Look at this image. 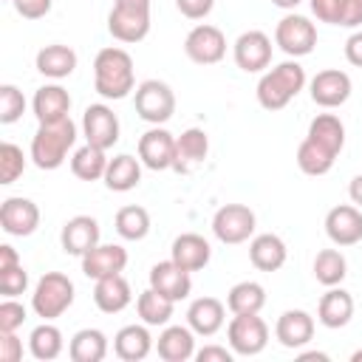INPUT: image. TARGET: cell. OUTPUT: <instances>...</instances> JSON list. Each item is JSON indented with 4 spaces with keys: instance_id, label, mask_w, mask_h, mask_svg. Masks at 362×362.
<instances>
[{
    "instance_id": "6da1fadb",
    "label": "cell",
    "mask_w": 362,
    "mask_h": 362,
    "mask_svg": "<svg viewBox=\"0 0 362 362\" xmlns=\"http://www.w3.org/2000/svg\"><path fill=\"white\" fill-rule=\"evenodd\" d=\"M136 85L133 57L124 48H102L93 59V88L105 99H124Z\"/></svg>"
},
{
    "instance_id": "7a4b0ae2",
    "label": "cell",
    "mask_w": 362,
    "mask_h": 362,
    "mask_svg": "<svg viewBox=\"0 0 362 362\" xmlns=\"http://www.w3.org/2000/svg\"><path fill=\"white\" fill-rule=\"evenodd\" d=\"M76 141V124L71 116L57 122H42L31 139V161L40 170H57L68 158V150Z\"/></svg>"
},
{
    "instance_id": "3957f363",
    "label": "cell",
    "mask_w": 362,
    "mask_h": 362,
    "mask_svg": "<svg viewBox=\"0 0 362 362\" xmlns=\"http://www.w3.org/2000/svg\"><path fill=\"white\" fill-rule=\"evenodd\" d=\"M305 88V71L297 59H286L266 71L257 82V102L266 110H280L286 107L300 90Z\"/></svg>"
},
{
    "instance_id": "277c9868",
    "label": "cell",
    "mask_w": 362,
    "mask_h": 362,
    "mask_svg": "<svg viewBox=\"0 0 362 362\" xmlns=\"http://www.w3.org/2000/svg\"><path fill=\"white\" fill-rule=\"evenodd\" d=\"M74 305V283L62 272H45L31 294V308L42 320H57Z\"/></svg>"
},
{
    "instance_id": "5b68a950",
    "label": "cell",
    "mask_w": 362,
    "mask_h": 362,
    "mask_svg": "<svg viewBox=\"0 0 362 362\" xmlns=\"http://www.w3.org/2000/svg\"><path fill=\"white\" fill-rule=\"evenodd\" d=\"M136 113L150 124H164L175 113V93L161 79H144L136 88Z\"/></svg>"
},
{
    "instance_id": "8992f818",
    "label": "cell",
    "mask_w": 362,
    "mask_h": 362,
    "mask_svg": "<svg viewBox=\"0 0 362 362\" xmlns=\"http://www.w3.org/2000/svg\"><path fill=\"white\" fill-rule=\"evenodd\" d=\"M226 339L238 356H257L269 342V325L257 314H235L226 325Z\"/></svg>"
},
{
    "instance_id": "52a82bcc",
    "label": "cell",
    "mask_w": 362,
    "mask_h": 362,
    "mask_svg": "<svg viewBox=\"0 0 362 362\" xmlns=\"http://www.w3.org/2000/svg\"><path fill=\"white\" fill-rule=\"evenodd\" d=\"M257 218L246 204H223L215 215H212V232L221 243H243L255 235Z\"/></svg>"
},
{
    "instance_id": "ba28073f",
    "label": "cell",
    "mask_w": 362,
    "mask_h": 362,
    "mask_svg": "<svg viewBox=\"0 0 362 362\" xmlns=\"http://www.w3.org/2000/svg\"><path fill=\"white\" fill-rule=\"evenodd\" d=\"M274 42L288 57H305L317 45V25L303 14H286L274 28Z\"/></svg>"
},
{
    "instance_id": "9c48e42d",
    "label": "cell",
    "mask_w": 362,
    "mask_h": 362,
    "mask_svg": "<svg viewBox=\"0 0 362 362\" xmlns=\"http://www.w3.org/2000/svg\"><path fill=\"white\" fill-rule=\"evenodd\" d=\"M184 54L198 65H215L226 54V37L218 25L201 23L195 25L184 40Z\"/></svg>"
},
{
    "instance_id": "30bf717a",
    "label": "cell",
    "mask_w": 362,
    "mask_h": 362,
    "mask_svg": "<svg viewBox=\"0 0 362 362\" xmlns=\"http://www.w3.org/2000/svg\"><path fill=\"white\" fill-rule=\"evenodd\" d=\"M232 54H235V65L240 71L257 74L272 65V40H269V34H263L257 28L243 31L232 45Z\"/></svg>"
},
{
    "instance_id": "8fae6325",
    "label": "cell",
    "mask_w": 362,
    "mask_h": 362,
    "mask_svg": "<svg viewBox=\"0 0 362 362\" xmlns=\"http://www.w3.org/2000/svg\"><path fill=\"white\" fill-rule=\"evenodd\" d=\"M0 226H3L6 235L28 238L40 226V206L31 198H23V195L6 198L3 206H0Z\"/></svg>"
},
{
    "instance_id": "7c38bea8",
    "label": "cell",
    "mask_w": 362,
    "mask_h": 362,
    "mask_svg": "<svg viewBox=\"0 0 362 362\" xmlns=\"http://www.w3.org/2000/svg\"><path fill=\"white\" fill-rule=\"evenodd\" d=\"M82 133L88 144L110 150L119 141V119L107 105H88L82 113Z\"/></svg>"
},
{
    "instance_id": "4fadbf2b",
    "label": "cell",
    "mask_w": 362,
    "mask_h": 362,
    "mask_svg": "<svg viewBox=\"0 0 362 362\" xmlns=\"http://www.w3.org/2000/svg\"><path fill=\"white\" fill-rule=\"evenodd\" d=\"M173 156H175V136L164 127H150L147 133H141L139 139V161L147 170H170L173 167Z\"/></svg>"
},
{
    "instance_id": "5bb4252c",
    "label": "cell",
    "mask_w": 362,
    "mask_h": 362,
    "mask_svg": "<svg viewBox=\"0 0 362 362\" xmlns=\"http://www.w3.org/2000/svg\"><path fill=\"white\" fill-rule=\"evenodd\" d=\"M348 96H351V76L339 68L317 71V76L311 79V99L320 107H339L348 102Z\"/></svg>"
},
{
    "instance_id": "9a60e30c",
    "label": "cell",
    "mask_w": 362,
    "mask_h": 362,
    "mask_svg": "<svg viewBox=\"0 0 362 362\" xmlns=\"http://www.w3.org/2000/svg\"><path fill=\"white\" fill-rule=\"evenodd\" d=\"M102 232H99V221L90 215H74L71 221H65L62 232H59V243L65 249V255H88L96 243H99Z\"/></svg>"
},
{
    "instance_id": "2e32d148",
    "label": "cell",
    "mask_w": 362,
    "mask_h": 362,
    "mask_svg": "<svg viewBox=\"0 0 362 362\" xmlns=\"http://www.w3.org/2000/svg\"><path fill=\"white\" fill-rule=\"evenodd\" d=\"M127 266V249L119 243H96L88 255H82V274L90 280L122 274Z\"/></svg>"
},
{
    "instance_id": "e0dca14e",
    "label": "cell",
    "mask_w": 362,
    "mask_h": 362,
    "mask_svg": "<svg viewBox=\"0 0 362 362\" xmlns=\"http://www.w3.org/2000/svg\"><path fill=\"white\" fill-rule=\"evenodd\" d=\"M325 235L337 246H354L362 240V212L351 204H339L325 215Z\"/></svg>"
},
{
    "instance_id": "ac0fdd59",
    "label": "cell",
    "mask_w": 362,
    "mask_h": 362,
    "mask_svg": "<svg viewBox=\"0 0 362 362\" xmlns=\"http://www.w3.org/2000/svg\"><path fill=\"white\" fill-rule=\"evenodd\" d=\"M150 286H153L158 294H164V297H170L173 303H178V300H184V297H189V291H192V277H189L187 269H181V266L170 257V260H161V263H156V266L150 269Z\"/></svg>"
},
{
    "instance_id": "d6986e66",
    "label": "cell",
    "mask_w": 362,
    "mask_h": 362,
    "mask_svg": "<svg viewBox=\"0 0 362 362\" xmlns=\"http://www.w3.org/2000/svg\"><path fill=\"white\" fill-rule=\"evenodd\" d=\"M274 337L280 339L283 348H303L311 342L314 337V317L303 308H288L277 317V325H274Z\"/></svg>"
},
{
    "instance_id": "ffe728a7",
    "label": "cell",
    "mask_w": 362,
    "mask_h": 362,
    "mask_svg": "<svg viewBox=\"0 0 362 362\" xmlns=\"http://www.w3.org/2000/svg\"><path fill=\"white\" fill-rule=\"evenodd\" d=\"M107 31L119 42H141L150 34V11L113 6L110 14H107Z\"/></svg>"
},
{
    "instance_id": "44dd1931",
    "label": "cell",
    "mask_w": 362,
    "mask_h": 362,
    "mask_svg": "<svg viewBox=\"0 0 362 362\" xmlns=\"http://www.w3.org/2000/svg\"><path fill=\"white\" fill-rule=\"evenodd\" d=\"M209 153V139L201 127H189L175 139V156H173V170L175 173H192L204 164Z\"/></svg>"
},
{
    "instance_id": "7402d4cb",
    "label": "cell",
    "mask_w": 362,
    "mask_h": 362,
    "mask_svg": "<svg viewBox=\"0 0 362 362\" xmlns=\"http://www.w3.org/2000/svg\"><path fill=\"white\" fill-rule=\"evenodd\" d=\"M226 320V308L218 297H198L189 303L187 308V325L198 334V337H212L223 328Z\"/></svg>"
},
{
    "instance_id": "603a6c76",
    "label": "cell",
    "mask_w": 362,
    "mask_h": 362,
    "mask_svg": "<svg viewBox=\"0 0 362 362\" xmlns=\"http://www.w3.org/2000/svg\"><path fill=\"white\" fill-rule=\"evenodd\" d=\"M156 351L164 362H187L195 356V331L189 325H167L156 339Z\"/></svg>"
},
{
    "instance_id": "cb8c5ba5",
    "label": "cell",
    "mask_w": 362,
    "mask_h": 362,
    "mask_svg": "<svg viewBox=\"0 0 362 362\" xmlns=\"http://www.w3.org/2000/svg\"><path fill=\"white\" fill-rule=\"evenodd\" d=\"M170 257H173L181 269L198 272V269H204V266L209 263L212 246H209L206 238H201V235H195V232H184V235H178V238L173 240Z\"/></svg>"
},
{
    "instance_id": "d4e9b609",
    "label": "cell",
    "mask_w": 362,
    "mask_h": 362,
    "mask_svg": "<svg viewBox=\"0 0 362 362\" xmlns=\"http://www.w3.org/2000/svg\"><path fill=\"white\" fill-rule=\"evenodd\" d=\"M133 300V291H130V283L122 277V274H107V277H99L96 286H93V303L99 311L105 314H119L130 305Z\"/></svg>"
},
{
    "instance_id": "484cf974",
    "label": "cell",
    "mask_w": 362,
    "mask_h": 362,
    "mask_svg": "<svg viewBox=\"0 0 362 362\" xmlns=\"http://www.w3.org/2000/svg\"><path fill=\"white\" fill-rule=\"evenodd\" d=\"M320 23L356 28L362 23V0H308Z\"/></svg>"
},
{
    "instance_id": "4316f807",
    "label": "cell",
    "mask_w": 362,
    "mask_h": 362,
    "mask_svg": "<svg viewBox=\"0 0 362 362\" xmlns=\"http://www.w3.org/2000/svg\"><path fill=\"white\" fill-rule=\"evenodd\" d=\"M286 255H288V249H286L283 238L272 235V232L255 235L252 243H249V260L260 272H277L286 263Z\"/></svg>"
},
{
    "instance_id": "83f0119b",
    "label": "cell",
    "mask_w": 362,
    "mask_h": 362,
    "mask_svg": "<svg viewBox=\"0 0 362 362\" xmlns=\"http://www.w3.org/2000/svg\"><path fill=\"white\" fill-rule=\"evenodd\" d=\"M351 317H354V297H351L345 288L331 286V288L320 297L317 320H320L325 328H342V325L351 322Z\"/></svg>"
},
{
    "instance_id": "f1b7e54d",
    "label": "cell",
    "mask_w": 362,
    "mask_h": 362,
    "mask_svg": "<svg viewBox=\"0 0 362 362\" xmlns=\"http://www.w3.org/2000/svg\"><path fill=\"white\" fill-rule=\"evenodd\" d=\"M153 351V337L147 325H124L113 337V354L124 362H141Z\"/></svg>"
},
{
    "instance_id": "f546056e",
    "label": "cell",
    "mask_w": 362,
    "mask_h": 362,
    "mask_svg": "<svg viewBox=\"0 0 362 362\" xmlns=\"http://www.w3.org/2000/svg\"><path fill=\"white\" fill-rule=\"evenodd\" d=\"M34 62H37V71H40L42 76H48V79H65V76H71L74 68H76V51L68 48V45L54 42V45L40 48Z\"/></svg>"
},
{
    "instance_id": "4dcf8cb0",
    "label": "cell",
    "mask_w": 362,
    "mask_h": 362,
    "mask_svg": "<svg viewBox=\"0 0 362 362\" xmlns=\"http://www.w3.org/2000/svg\"><path fill=\"white\" fill-rule=\"evenodd\" d=\"M34 116L37 122H57V119H65L68 110H71V96L62 85H42L37 93H34Z\"/></svg>"
},
{
    "instance_id": "1f68e13d",
    "label": "cell",
    "mask_w": 362,
    "mask_h": 362,
    "mask_svg": "<svg viewBox=\"0 0 362 362\" xmlns=\"http://www.w3.org/2000/svg\"><path fill=\"white\" fill-rule=\"evenodd\" d=\"M141 181V161L122 153L116 158L107 161V170H105V187L113 189V192H130L133 187H139Z\"/></svg>"
},
{
    "instance_id": "d6a6232c",
    "label": "cell",
    "mask_w": 362,
    "mask_h": 362,
    "mask_svg": "<svg viewBox=\"0 0 362 362\" xmlns=\"http://www.w3.org/2000/svg\"><path fill=\"white\" fill-rule=\"evenodd\" d=\"M68 356L74 362H102L107 356V337L99 328H82L71 337Z\"/></svg>"
},
{
    "instance_id": "836d02e7",
    "label": "cell",
    "mask_w": 362,
    "mask_h": 362,
    "mask_svg": "<svg viewBox=\"0 0 362 362\" xmlns=\"http://www.w3.org/2000/svg\"><path fill=\"white\" fill-rule=\"evenodd\" d=\"M308 139L317 141V144H322L334 156H339V150L345 147V124L334 113H320L308 124Z\"/></svg>"
},
{
    "instance_id": "e575fe53",
    "label": "cell",
    "mask_w": 362,
    "mask_h": 362,
    "mask_svg": "<svg viewBox=\"0 0 362 362\" xmlns=\"http://www.w3.org/2000/svg\"><path fill=\"white\" fill-rule=\"evenodd\" d=\"M266 305V288L255 280H240L226 294V308L232 314H260Z\"/></svg>"
},
{
    "instance_id": "d590c367",
    "label": "cell",
    "mask_w": 362,
    "mask_h": 362,
    "mask_svg": "<svg viewBox=\"0 0 362 362\" xmlns=\"http://www.w3.org/2000/svg\"><path fill=\"white\" fill-rule=\"evenodd\" d=\"M107 161H110V158L105 156L102 147L85 144V147L74 150V156H71V173H74L76 178H82V181H99V178H105Z\"/></svg>"
},
{
    "instance_id": "8d00e7d4",
    "label": "cell",
    "mask_w": 362,
    "mask_h": 362,
    "mask_svg": "<svg viewBox=\"0 0 362 362\" xmlns=\"http://www.w3.org/2000/svg\"><path fill=\"white\" fill-rule=\"evenodd\" d=\"M62 348H65L62 331H59L57 325H51V320H45L42 325H37V328L31 331V337H28V351H31V356L40 359V362L57 359V356L62 354Z\"/></svg>"
},
{
    "instance_id": "74e56055",
    "label": "cell",
    "mask_w": 362,
    "mask_h": 362,
    "mask_svg": "<svg viewBox=\"0 0 362 362\" xmlns=\"http://www.w3.org/2000/svg\"><path fill=\"white\" fill-rule=\"evenodd\" d=\"M136 311H139V317H141L144 325H167L170 317H173V311H175V303H173L170 297L158 294V291L150 286V288H144V291L139 294Z\"/></svg>"
},
{
    "instance_id": "f35d334b",
    "label": "cell",
    "mask_w": 362,
    "mask_h": 362,
    "mask_svg": "<svg viewBox=\"0 0 362 362\" xmlns=\"http://www.w3.org/2000/svg\"><path fill=\"white\" fill-rule=\"evenodd\" d=\"M334 161H337V156L331 153V150H325L322 144H317V141H311L308 136L300 141V147H297V167L305 173V175H325L331 167H334Z\"/></svg>"
},
{
    "instance_id": "ab89813d",
    "label": "cell",
    "mask_w": 362,
    "mask_h": 362,
    "mask_svg": "<svg viewBox=\"0 0 362 362\" xmlns=\"http://www.w3.org/2000/svg\"><path fill=\"white\" fill-rule=\"evenodd\" d=\"M345 274H348V260H345V255L339 249L317 252V257H314V277H317V283L331 288V286H339L345 280Z\"/></svg>"
},
{
    "instance_id": "60d3db41",
    "label": "cell",
    "mask_w": 362,
    "mask_h": 362,
    "mask_svg": "<svg viewBox=\"0 0 362 362\" xmlns=\"http://www.w3.org/2000/svg\"><path fill=\"white\" fill-rule=\"evenodd\" d=\"M116 232L124 238V240H141V238H147V232H150V212L144 209V206H136V204H130V206H122L119 212H116Z\"/></svg>"
},
{
    "instance_id": "b9f144b4",
    "label": "cell",
    "mask_w": 362,
    "mask_h": 362,
    "mask_svg": "<svg viewBox=\"0 0 362 362\" xmlns=\"http://www.w3.org/2000/svg\"><path fill=\"white\" fill-rule=\"evenodd\" d=\"M25 170V156L17 144L3 141L0 144V184H14Z\"/></svg>"
},
{
    "instance_id": "7bdbcfd3",
    "label": "cell",
    "mask_w": 362,
    "mask_h": 362,
    "mask_svg": "<svg viewBox=\"0 0 362 362\" xmlns=\"http://www.w3.org/2000/svg\"><path fill=\"white\" fill-rule=\"evenodd\" d=\"M25 113V96L17 85H0V122L3 124H14L20 116Z\"/></svg>"
},
{
    "instance_id": "ee69618b",
    "label": "cell",
    "mask_w": 362,
    "mask_h": 362,
    "mask_svg": "<svg viewBox=\"0 0 362 362\" xmlns=\"http://www.w3.org/2000/svg\"><path fill=\"white\" fill-rule=\"evenodd\" d=\"M28 288V272L23 269V263L20 266H11V269H6V272H0V294L3 297H17V294H23Z\"/></svg>"
},
{
    "instance_id": "f6af8a7d",
    "label": "cell",
    "mask_w": 362,
    "mask_h": 362,
    "mask_svg": "<svg viewBox=\"0 0 362 362\" xmlns=\"http://www.w3.org/2000/svg\"><path fill=\"white\" fill-rule=\"evenodd\" d=\"M25 305L17 303L14 297H6L0 303V331H17L23 322H25Z\"/></svg>"
},
{
    "instance_id": "bcb514c9",
    "label": "cell",
    "mask_w": 362,
    "mask_h": 362,
    "mask_svg": "<svg viewBox=\"0 0 362 362\" xmlns=\"http://www.w3.org/2000/svg\"><path fill=\"white\" fill-rule=\"evenodd\" d=\"M0 359L3 362L23 359V339L17 337V331H0Z\"/></svg>"
},
{
    "instance_id": "7dc6e473",
    "label": "cell",
    "mask_w": 362,
    "mask_h": 362,
    "mask_svg": "<svg viewBox=\"0 0 362 362\" xmlns=\"http://www.w3.org/2000/svg\"><path fill=\"white\" fill-rule=\"evenodd\" d=\"M51 3H54V0H11L14 11H17L20 17H25V20H40V17H45V14L51 11Z\"/></svg>"
},
{
    "instance_id": "c3c4849f",
    "label": "cell",
    "mask_w": 362,
    "mask_h": 362,
    "mask_svg": "<svg viewBox=\"0 0 362 362\" xmlns=\"http://www.w3.org/2000/svg\"><path fill=\"white\" fill-rule=\"evenodd\" d=\"M175 6H178V11H181L184 17H189V20H204V17L212 11L215 0H175Z\"/></svg>"
},
{
    "instance_id": "681fc988",
    "label": "cell",
    "mask_w": 362,
    "mask_h": 362,
    "mask_svg": "<svg viewBox=\"0 0 362 362\" xmlns=\"http://www.w3.org/2000/svg\"><path fill=\"white\" fill-rule=\"evenodd\" d=\"M232 356H235V351L223 348V345H204L201 351H195L198 362H232Z\"/></svg>"
},
{
    "instance_id": "f907efd6",
    "label": "cell",
    "mask_w": 362,
    "mask_h": 362,
    "mask_svg": "<svg viewBox=\"0 0 362 362\" xmlns=\"http://www.w3.org/2000/svg\"><path fill=\"white\" fill-rule=\"evenodd\" d=\"M345 59L356 68H362V31H354L345 40Z\"/></svg>"
},
{
    "instance_id": "816d5d0a",
    "label": "cell",
    "mask_w": 362,
    "mask_h": 362,
    "mask_svg": "<svg viewBox=\"0 0 362 362\" xmlns=\"http://www.w3.org/2000/svg\"><path fill=\"white\" fill-rule=\"evenodd\" d=\"M11 266H20V255H17L14 246L3 243V246H0V272H6V269H11Z\"/></svg>"
},
{
    "instance_id": "f5cc1de1",
    "label": "cell",
    "mask_w": 362,
    "mask_h": 362,
    "mask_svg": "<svg viewBox=\"0 0 362 362\" xmlns=\"http://www.w3.org/2000/svg\"><path fill=\"white\" fill-rule=\"evenodd\" d=\"M348 195H351V201H354L356 206H362V173L351 178V184H348Z\"/></svg>"
},
{
    "instance_id": "db71d44e",
    "label": "cell",
    "mask_w": 362,
    "mask_h": 362,
    "mask_svg": "<svg viewBox=\"0 0 362 362\" xmlns=\"http://www.w3.org/2000/svg\"><path fill=\"white\" fill-rule=\"evenodd\" d=\"M119 8H136V11H150V0H113Z\"/></svg>"
},
{
    "instance_id": "11a10c76",
    "label": "cell",
    "mask_w": 362,
    "mask_h": 362,
    "mask_svg": "<svg viewBox=\"0 0 362 362\" xmlns=\"http://www.w3.org/2000/svg\"><path fill=\"white\" fill-rule=\"evenodd\" d=\"M272 3H274L277 8H297L303 0H272Z\"/></svg>"
},
{
    "instance_id": "9f6ffc18",
    "label": "cell",
    "mask_w": 362,
    "mask_h": 362,
    "mask_svg": "<svg viewBox=\"0 0 362 362\" xmlns=\"http://www.w3.org/2000/svg\"><path fill=\"white\" fill-rule=\"evenodd\" d=\"M300 359H328V354H322V351H308V354H300Z\"/></svg>"
},
{
    "instance_id": "6f0895ef",
    "label": "cell",
    "mask_w": 362,
    "mask_h": 362,
    "mask_svg": "<svg viewBox=\"0 0 362 362\" xmlns=\"http://www.w3.org/2000/svg\"><path fill=\"white\" fill-rule=\"evenodd\" d=\"M351 362H362V348H359V351H354V354H351Z\"/></svg>"
}]
</instances>
